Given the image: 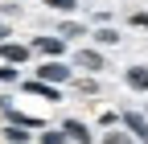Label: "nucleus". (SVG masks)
Returning a JSON list of instances; mask_svg holds the SVG:
<instances>
[{
	"label": "nucleus",
	"instance_id": "obj_5",
	"mask_svg": "<svg viewBox=\"0 0 148 144\" xmlns=\"http://www.w3.org/2000/svg\"><path fill=\"white\" fill-rule=\"evenodd\" d=\"M29 45H21V41H0V62H8V66H21V62H29Z\"/></svg>",
	"mask_w": 148,
	"mask_h": 144
},
{
	"label": "nucleus",
	"instance_id": "obj_15",
	"mask_svg": "<svg viewBox=\"0 0 148 144\" xmlns=\"http://www.w3.org/2000/svg\"><path fill=\"white\" fill-rule=\"evenodd\" d=\"M103 144H136V140L127 136L123 128H115V132H107V136H103Z\"/></svg>",
	"mask_w": 148,
	"mask_h": 144
},
{
	"label": "nucleus",
	"instance_id": "obj_9",
	"mask_svg": "<svg viewBox=\"0 0 148 144\" xmlns=\"http://www.w3.org/2000/svg\"><path fill=\"white\" fill-rule=\"evenodd\" d=\"M0 136H4V144H29V140H33V132L21 128V123H4V132H0Z\"/></svg>",
	"mask_w": 148,
	"mask_h": 144
},
{
	"label": "nucleus",
	"instance_id": "obj_17",
	"mask_svg": "<svg viewBox=\"0 0 148 144\" xmlns=\"http://www.w3.org/2000/svg\"><path fill=\"white\" fill-rule=\"evenodd\" d=\"M99 123H103V128H115V123H119V111H103Z\"/></svg>",
	"mask_w": 148,
	"mask_h": 144
},
{
	"label": "nucleus",
	"instance_id": "obj_8",
	"mask_svg": "<svg viewBox=\"0 0 148 144\" xmlns=\"http://www.w3.org/2000/svg\"><path fill=\"white\" fill-rule=\"evenodd\" d=\"M123 82L132 91H148V66H127L123 70Z\"/></svg>",
	"mask_w": 148,
	"mask_h": 144
},
{
	"label": "nucleus",
	"instance_id": "obj_2",
	"mask_svg": "<svg viewBox=\"0 0 148 144\" xmlns=\"http://www.w3.org/2000/svg\"><path fill=\"white\" fill-rule=\"evenodd\" d=\"M119 128L132 136L136 144H148V115L144 111H119Z\"/></svg>",
	"mask_w": 148,
	"mask_h": 144
},
{
	"label": "nucleus",
	"instance_id": "obj_12",
	"mask_svg": "<svg viewBox=\"0 0 148 144\" xmlns=\"http://www.w3.org/2000/svg\"><path fill=\"white\" fill-rule=\"evenodd\" d=\"M37 144H70L62 136V128H41V136H37Z\"/></svg>",
	"mask_w": 148,
	"mask_h": 144
},
{
	"label": "nucleus",
	"instance_id": "obj_16",
	"mask_svg": "<svg viewBox=\"0 0 148 144\" xmlns=\"http://www.w3.org/2000/svg\"><path fill=\"white\" fill-rule=\"evenodd\" d=\"M0 82H21V70L8 66V62H0Z\"/></svg>",
	"mask_w": 148,
	"mask_h": 144
},
{
	"label": "nucleus",
	"instance_id": "obj_1",
	"mask_svg": "<svg viewBox=\"0 0 148 144\" xmlns=\"http://www.w3.org/2000/svg\"><path fill=\"white\" fill-rule=\"evenodd\" d=\"M37 82H49V86H62V82H74L70 66L62 58H45L41 66H37Z\"/></svg>",
	"mask_w": 148,
	"mask_h": 144
},
{
	"label": "nucleus",
	"instance_id": "obj_11",
	"mask_svg": "<svg viewBox=\"0 0 148 144\" xmlns=\"http://www.w3.org/2000/svg\"><path fill=\"white\" fill-rule=\"evenodd\" d=\"M58 37L70 45V37H86V29H82L78 21H62V25H58Z\"/></svg>",
	"mask_w": 148,
	"mask_h": 144
},
{
	"label": "nucleus",
	"instance_id": "obj_19",
	"mask_svg": "<svg viewBox=\"0 0 148 144\" xmlns=\"http://www.w3.org/2000/svg\"><path fill=\"white\" fill-rule=\"evenodd\" d=\"M12 37V29H8V21H0V41H8Z\"/></svg>",
	"mask_w": 148,
	"mask_h": 144
},
{
	"label": "nucleus",
	"instance_id": "obj_6",
	"mask_svg": "<svg viewBox=\"0 0 148 144\" xmlns=\"http://www.w3.org/2000/svg\"><path fill=\"white\" fill-rule=\"evenodd\" d=\"M62 136H66L70 144H95V136H90V128H86L82 119H66V123H62Z\"/></svg>",
	"mask_w": 148,
	"mask_h": 144
},
{
	"label": "nucleus",
	"instance_id": "obj_13",
	"mask_svg": "<svg viewBox=\"0 0 148 144\" xmlns=\"http://www.w3.org/2000/svg\"><path fill=\"white\" fill-rule=\"evenodd\" d=\"M70 86H74L78 95H99V82H95V78H74Z\"/></svg>",
	"mask_w": 148,
	"mask_h": 144
},
{
	"label": "nucleus",
	"instance_id": "obj_10",
	"mask_svg": "<svg viewBox=\"0 0 148 144\" xmlns=\"http://www.w3.org/2000/svg\"><path fill=\"white\" fill-rule=\"evenodd\" d=\"M90 37H95V45H99V49H107V45H119V29H111V25H99L95 33H90Z\"/></svg>",
	"mask_w": 148,
	"mask_h": 144
},
{
	"label": "nucleus",
	"instance_id": "obj_7",
	"mask_svg": "<svg viewBox=\"0 0 148 144\" xmlns=\"http://www.w3.org/2000/svg\"><path fill=\"white\" fill-rule=\"evenodd\" d=\"M21 91H25V95H37V99H49V103H58V99H62V91H58V86L37 82V78H25V82H21Z\"/></svg>",
	"mask_w": 148,
	"mask_h": 144
},
{
	"label": "nucleus",
	"instance_id": "obj_14",
	"mask_svg": "<svg viewBox=\"0 0 148 144\" xmlns=\"http://www.w3.org/2000/svg\"><path fill=\"white\" fill-rule=\"evenodd\" d=\"M45 8H53V12H74L78 8V0H41Z\"/></svg>",
	"mask_w": 148,
	"mask_h": 144
},
{
	"label": "nucleus",
	"instance_id": "obj_4",
	"mask_svg": "<svg viewBox=\"0 0 148 144\" xmlns=\"http://www.w3.org/2000/svg\"><path fill=\"white\" fill-rule=\"evenodd\" d=\"M74 66L86 70V74H103V70H107V58H103L99 49H78V53H74Z\"/></svg>",
	"mask_w": 148,
	"mask_h": 144
},
{
	"label": "nucleus",
	"instance_id": "obj_3",
	"mask_svg": "<svg viewBox=\"0 0 148 144\" xmlns=\"http://www.w3.org/2000/svg\"><path fill=\"white\" fill-rule=\"evenodd\" d=\"M29 49H33V53H41V58H62V53H66V41L58 37V33H45V37H33Z\"/></svg>",
	"mask_w": 148,
	"mask_h": 144
},
{
	"label": "nucleus",
	"instance_id": "obj_18",
	"mask_svg": "<svg viewBox=\"0 0 148 144\" xmlns=\"http://www.w3.org/2000/svg\"><path fill=\"white\" fill-rule=\"evenodd\" d=\"M132 25H136V29H148V12H144V8L132 12Z\"/></svg>",
	"mask_w": 148,
	"mask_h": 144
},
{
	"label": "nucleus",
	"instance_id": "obj_20",
	"mask_svg": "<svg viewBox=\"0 0 148 144\" xmlns=\"http://www.w3.org/2000/svg\"><path fill=\"white\" fill-rule=\"evenodd\" d=\"M144 115H148V107H144Z\"/></svg>",
	"mask_w": 148,
	"mask_h": 144
}]
</instances>
